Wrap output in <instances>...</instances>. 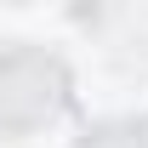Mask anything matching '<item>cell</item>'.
Returning a JSON list of instances; mask_svg holds the SVG:
<instances>
[{
  "instance_id": "6da1fadb",
  "label": "cell",
  "mask_w": 148,
  "mask_h": 148,
  "mask_svg": "<svg viewBox=\"0 0 148 148\" xmlns=\"http://www.w3.org/2000/svg\"><path fill=\"white\" fill-rule=\"evenodd\" d=\"M69 63L46 46H0V131L29 137L69 108Z\"/></svg>"
},
{
  "instance_id": "7a4b0ae2",
  "label": "cell",
  "mask_w": 148,
  "mask_h": 148,
  "mask_svg": "<svg viewBox=\"0 0 148 148\" xmlns=\"http://www.w3.org/2000/svg\"><path fill=\"white\" fill-rule=\"evenodd\" d=\"M74 148H148V120H108V125H91Z\"/></svg>"
}]
</instances>
